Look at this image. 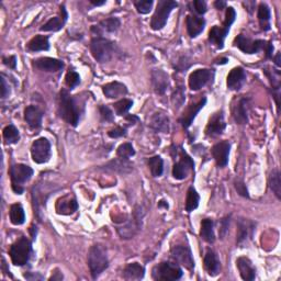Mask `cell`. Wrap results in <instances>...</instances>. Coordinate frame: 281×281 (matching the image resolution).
Here are the masks:
<instances>
[{
  "instance_id": "6da1fadb",
  "label": "cell",
  "mask_w": 281,
  "mask_h": 281,
  "mask_svg": "<svg viewBox=\"0 0 281 281\" xmlns=\"http://www.w3.org/2000/svg\"><path fill=\"white\" fill-rule=\"evenodd\" d=\"M59 114L63 120L73 126H77L80 116H82V110L80 107L73 96L66 89H62L60 94V106H59Z\"/></svg>"
},
{
  "instance_id": "7a4b0ae2",
  "label": "cell",
  "mask_w": 281,
  "mask_h": 281,
  "mask_svg": "<svg viewBox=\"0 0 281 281\" xmlns=\"http://www.w3.org/2000/svg\"><path fill=\"white\" fill-rule=\"evenodd\" d=\"M88 266L93 279H97L109 267L107 250L101 244H94L88 251Z\"/></svg>"
},
{
  "instance_id": "3957f363",
  "label": "cell",
  "mask_w": 281,
  "mask_h": 281,
  "mask_svg": "<svg viewBox=\"0 0 281 281\" xmlns=\"http://www.w3.org/2000/svg\"><path fill=\"white\" fill-rule=\"evenodd\" d=\"M90 51L94 60L99 63H106L116 53V44L103 36L94 37L90 42Z\"/></svg>"
},
{
  "instance_id": "277c9868",
  "label": "cell",
  "mask_w": 281,
  "mask_h": 281,
  "mask_svg": "<svg viewBox=\"0 0 281 281\" xmlns=\"http://www.w3.org/2000/svg\"><path fill=\"white\" fill-rule=\"evenodd\" d=\"M9 255L14 266H25L32 255V244L26 236H22L11 245Z\"/></svg>"
},
{
  "instance_id": "5b68a950",
  "label": "cell",
  "mask_w": 281,
  "mask_h": 281,
  "mask_svg": "<svg viewBox=\"0 0 281 281\" xmlns=\"http://www.w3.org/2000/svg\"><path fill=\"white\" fill-rule=\"evenodd\" d=\"M33 169L30 166L25 164H14L10 167L9 170V175H10L11 179V186L12 190L17 194H22L25 191L23 185L31 179L33 176Z\"/></svg>"
},
{
  "instance_id": "8992f818",
  "label": "cell",
  "mask_w": 281,
  "mask_h": 281,
  "mask_svg": "<svg viewBox=\"0 0 281 281\" xmlns=\"http://www.w3.org/2000/svg\"><path fill=\"white\" fill-rule=\"evenodd\" d=\"M178 3L173 0H159L151 21V28L155 31L161 30L167 23L170 12L177 8Z\"/></svg>"
},
{
  "instance_id": "52a82bcc",
  "label": "cell",
  "mask_w": 281,
  "mask_h": 281,
  "mask_svg": "<svg viewBox=\"0 0 281 281\" xmlns=\"http://www.w3.org/2000/svg\"><path fill=\"white\" fill-rule=\"evenodd\" d=\"M143 217H144V212H143L141 207H137L133 212V216L125 222H123L121 225L118 226L117 231L119 235L121 236V239H132L139 233L142 227Z\"/></svg>"
},
{
  "instance_id": "ba28073f",
  "label": "cell",
  "mask_w": 281,
  "mask_h": 281,
  "mask_svg": "<svg viewBox=\"0 0 281 281\" xmlns=\"http://www.w3.org/2000/svg\"><path fill=\"white\" fill-rule=\"evenodd\" d=\"M183 269L179 267L178 264L170 263V261H163L153 268L154 280H163V281H174L179 280L183 277Z\"/></svg>"
},
{
  "instance_id": "9c48e42d",
  "label": "cell",
  "mask_w": 281,
  "mask_h": 281,
  "mask_svg": "<svg viewBox=\"0 0 281 281\" xmlns=\"http://www.w3.org/2000/svg\"><path fill=\"white\" fill-rule=\"evenodd\" d=\"M32 159L36 164L47 163L51 158V143L45 137H40L32 143Z\"/></svg>"
},
{
  "instance_id": "30bf717a",
  "label": "cell",
  "mask_w": 281,
  "mask_h": 281,
  "mask_svg": "<svg viewBox=\"0 0 281 281\" xmlns=\"http://www.w3.org/2000/svg\"><path fill=\"white\" fill-rule=\"evenodd\" d=\"M267 43L263 40H251L243 34L237 35L234 40V46L244 52L245 54H256L260 51H265Z\"/></svg>"
},
{
  "instance_id": "8fae6325",
  "label": "cell",
  "mask_w": 281,
  "mask_h": 281,
  "mask_svg": "<svg viewBox=\"0 0 281 281\" xmlns=\"http://www.w3.org/2000/svg\"><path fill=\"white\" fill-rule=\"evenodd\" d=\"M179 160L175 163L173 168V176L175 179L183 180L187 178L190 170H192L194 167V163L191 157H190L185 151H180Z\"/></svg>"
},
{
  "instance_id": "7c38bea8",
  "label": "cell",
  "mask_w": 281,
  "mask_h": 281,
  "mask_svg": "<svg viewBox=\"0 0 281 281\" xmlns=\"http://www.w3.org/2000/svg\"><path fill=\"white\" fill-rule=\"evenodd\" d=\"M171 256L178 264L183 265L189 270L194 268V259L191 254V250L188 246L185 245H175L171 249Z\"/></svg>"
},
{
  "instance_id": "4fadbf2b",
  "label": "cell",
  "mask_w": 281,
  "mask_h": 281,
  "mask_svg": "<svg viewBox=\"0 0 281 281\" xmlns=\"http://www.w3.org/2000/svg\"><path fill=\"white\" fill-rule=\"evenodd\" d=\"M214 77V71L211 69H197L189 76V87L191 90H199L210 83Z\"/></svg>"
},
{
  "instance_id": "5bb4252c",
  "label": "cell",
  "mask_w": 281,
  "mask_h": 281,
  "mask_svg": "<svg viewBox=\"0 0 281 281\" xmlns=\"http://www.w3.org/2000/svg\"><path fill=\"white\" fill-rule=\"evenodd\" d=\"M255 232V223L249 219H239L237 221V239L239 245H244L245 243L251 240Z\"/></svg>"
},
{
  "instance_id": "9a60e30c",
  "label": "cell",
  "mask_w": 281,
  "mask_h": 281,
  "mask_svg": "<svg viewBox=\"0 0 281 281\" xmlns=\"http://www.w3.org/2000/svg\"><path fill=\"white\" fill-rule=\"evenodd\" d=\"M230 151H231V144L228 141L219 142L212 147L211 153L213 158L216 159L219 167H225L227 165Z\"/></svg>"
},
{
  "instance_id": "2e32d148",
  "label": "cell",
  "mask_w": 281,
  "mask_h": 281,
  "mask_svg": "<svg viewBox=\"0 0 281 281\" xmlns=\"http://www.w3.org/2000/svg\"><path fill=\"white\" fill-rule=\"evenodd\" d=\"M33 67L49 73H56L64 68V62L52 59V57H40L32 62Z\"/></svg>"
},
{
  "instance_id": "e0dca14e",
  "label": "cell",
  "mask_w": 281,
  "mask_h": 281,
  "mask_svg": "<svg viewBox=\"0 0 281 281\" xmlns=\"http://www.w3.org/2000/svg\"><path fill=\"white\" fill-rule=\"evenodd\" d=\"M226 123L224 121V117H223V112H217L209 120V123L206 127V134L208 136L216 137L221 135L223 131L225 130Z\"/></svg>"
},
{
  "instance_id": "ac0fdd59",
  "label": "cell",
  "mask_w": 281,
  "mask_h": 281,
  "mask_svg": "<svg viewBox=\"0 0 281 281\" xmlns=\"http://www.w3.org/2000/svg\"><path fill=\"white\" fill-rule=\"evenodd\" d=\"M206 103H207V98L203 97L200 99L197 103L190 104V106L186 109V111L183 113L182 118L179 119V122L182 123V125L185 128H188L190 125H192L194 118L197 117L199 111L201 110V109H203L204 106H206Z\"/></svg>"
},
{
  "instance_id": "d6986e66",
  "label": "cell",
  "mask_w": 281,
  "mask_h": 281,
  "mask_svg": "<svg viewBox=\"0 0 281 281\" xmlns=\"http://www.w3.org/2000/svg\"><path fill=\"white\" fill-rule=\"evenodd\" d=\"M152 85L157 94H164L169 87V77L163 69H153L151 74Z\"/></svg>"
},
{
  "instance_id": "ffe728a7",
  "label": "cell",
  "mask_w": 281,
  "mask_h": 281,
  "mask_svg": "<svg viewBox=\"0 0 281 281\" xmlns=\"http://www.w3.org/2000/svg\"><path fill=\"white\" fill-rule=\"evenodd\" d=\"M249 111H250V99L241 98L233 107V118L239 125H246L249 122Z\"/></svg>"
},
{
  "instance_id": "44dd1931",
  "label": "cell",
  "mask_w": 281,
  "mask_h": 281,
  "mask_svg": "<svg viewBox=\"0 0 281 281\" xmlns=\"http://www.w3.org/2000/svg\"><path fill=\"white\" fill-rule=\"evenodd\" d=\"M121 27L120 19L117 17H110L104 20L100 21L97 26L92 28V31L96 33L98 36H101L103 33H114L117 32Z\"/></svg>"
},
{
  "instance_id": "7402d4cb",
  "label": "cell",
  "mask_w": 281,
  "mask_h": 281,
  "mask_svg": "<svg viewBox=\"0 0 281 281\" xmlns=\"http://www.w3.org/2000/svg\"><path fill=\"white\" fill-rule=\"evenodd\" d=\"M246 82V71L243 67L233 68L227 75L226 85L230 90H240Z\"/></svg>"
},
{
  "instance_id": "603a6c76",
  "label": "cell",
  "mask_w": 281,
  "mask_h": 281,
  "mask_svg": "<svg viewBox=\"0 0 281 281\" xmlns=\"http://www.w3.org/2000/svg\"><path fill=\"white\" fill-rule=\"evenodd\" d=\"M236 267L243 280L251 281L256 278V269L253 263L247 257H240L236 260Z\"/></svg>"
},
{
  "instance_id": "cb8c5ba5",
  "label": "cell",
  "mask_w": 281,
  "mask_h": 281,
  "mask_svg": "<svg viewBox=\"0 0 281 281\" xmlns=\"http://www.w3.org/2000/svg\"><path fill=\"white\" fill-rule=\"evenodd\" d=\"M150 127L155 132L168 133L169 132V119L163 112H156L150 119Z\"/></svg>"
},
{
  "instance_id": "d4e9b609",
  "label": "cell",
  "mask_w": 281,
  "mask_h": 281,
  "mask_svg": "<svg viewBox=\"0 0 281 281\" xmlns=\"http://www.w3.org/2000/svg\"><path fill=\"white\" fill-rule=\"evenodd\" d=\"M78 209V203L76 201L74 197L65 196L61 198L56 203V211L59 214H63V216H69L73 214Z\"/></svg>"
},
{
  "instance_id": "484cf974",
  "label": "cell",
  "mask_w": 281,
  "mask_h": 281,
  "mask_svg": "<svg viewBox=\"0 0 281 281\" xmlns=\"http://www.w3.org/2000/svg\"><path fill=\"white\" fill-rule=\"evenodd\" d=\"M186 25H187V31L190 37H197L203 32L204 27H206V20L198 16H188Z\"/></svg>"
},
{
  "instance_id": "4316f807",
  "label": "cell",
  "mask_w": 281,
  "mask_h": 281,
  "mask_svg": "<svg viewBox=\"0 0 281 281\" xmlns=\"http://www.w3.org/2000/svg\"><path fill=\"white\" fill-rule=\"evenodd\" d=\"M25 119L31 128H39L42 125L43 112L35 106H29L25 110Z\"/></svg>"
},
{
  "instance_id": "83f0119b",
  "label": "cell",
  "mask_w": 281,
  "mask_h": 281,
  "mask_svg": "<svg viewBox=\"0 0 281 281\" xmlns=\"http://www.w3.org/2000/svg\"><path fill=\"white\" fill-rule=\"evenodd\" d=\"M204 268L208 271V274L214 277V276L219 275L221 270V263L220 260H219L217 254L214 253L213 250H209L207 251L206 256H204Z\"/></svg>"
},
{
  "instance_id": "f1b7e54d",
  "label": "cell",
  "mask_w": 281,
  "mask_h": 281,
  "mask_svg": "<svg viewBox=\"0 0 281 281\" xmlns=\"http://www.w3.org/2000/svg\"><path fill=\"white\" fill-rule=\"evenodd\" d=\"M103 94H106V97L110 99H117L125 96L127 94V88L125 85H123L121 83L113 82L110 84L104 85L102 87Z\"/></svg>"
},
{
  "instance_id": "f546056e",
  "label": "cell",
  "mask_w": 281,
  "mask_h": 281,
  "mask_svg": "<svg viewBox=\"0 0 281 281\" xmlns=\"http://www.w3.org/2000/svg\"><path fill=\"white\" fill-rule=\"evenodd\" d=\"M145 275V268L139 263L128 264L123 270V278L125 280H141Z\"/></svg>"
},
{
  "instance_id": "4dcf8cb0",
  "label": "cell",
  "mask_w": 281,
  "mask_h": 281,
  "mask_svg": "<svg viewBox=\"0 0 281 281\" xmlns=\"http://www.w3.org/2000/svg\"><path fill=\"white\" fill-rule=\"evenodd\" d=\"M27 49L30 52H41L50 50L49 36L46 35H35L27 44Z\"/></svg>"
},
{
  "instance_id": "1f68e13d",
  "label": "cell",
  "mask_w": 281,
  "mask_h": 281,
  "mask_svg": "<svg viewBox=\"0 0 281 281\" xmlns=\"http://www.w3.org/2000/svg\"><path fill=\"white\" fill-rule=\"evenodd\" d=\"M227 34L228 33L223 30V28L214 26L210 30V32H209V42L221 50L223 49V46H224V41Z\"/></svg>"
},
{
  "instance_id": "d6a6232c",
  "label": "cell",
  "mask_w": 281,
  "mask_h": 281,
  "mask_svg": "<svg viewBox=\"0 0 281 281\" xmlns=\"http://www.w3.org/2000/svg\"><path fill=\"white\" fill-rule=\"evenodd\" d=\"M213 225L214 223L211 219H204L201 222V230H200V236H201V239L207 243H210V244H212V243L216 241Z\"/></svg>"
},
{
  "instance_id": "836d02e7",
  "label": "cell",
  "mask_w": 281,
  "mask_h": 281,
  "mask_svg": "<svg viewBox=\"0 0 281 281\" xmlns=\"http://www.w3.org/2000/svg\"><path fill=\"white\" fill-rule=\"evenodd\" d=\"M9 217L13 225H22L26 221V213L20 203H14L10 207Z\"/></svg>"
},
{
  "instance_id": "e575fe53",
  "label": "cell",
  "mask_w": 281,
  "mask_h": 281,
  "mask_svg": "<svg viewBox=\"0 0 281 281\" xmlns=\"http://www.w3.org/2000/svg\"><path fill=\"white\" fill-rule=\"evenodd\" d=\"M258 20L260 23L261 30H270V9L267 4L261 2L258 7Z\"/></svg>"
},
{
  "instance_id": "d590c367",
  "label": "cell",
  "mask_w": 281,
  "mask_h": 281,
  "mask_svg": "<svg viewBox=\"0 0 281 281\" xmlns=\"http://www.w3.org/2000/svg\"><path fill=\"white\" fill-rule=\"evenodd\" d=\"M66 20H67V19H65L62 16L52 18L45 23V25H43L41 27V31H44V32H57V31H60V30H62V29H63Z\"/></svg>"
},
{
  "instance_id": "8d00e7d4",
  "label": "cell",
  "mask_w": 281,
  "mask_h": 281,
  "mask_svg": "<svg viewBox=\"0 0 281 281\" xmlns=\"http://www.w3.org/2000/svg\"><path fill=\"white\" fill-rule=\"evenodd\" d=\"M200 197L197 192V190L193 187H190L187 192V199H186V211L188 213L196 210L199 206Z\"/></svg>"
},
{
  "instance_id": "74e56055",
  "label": "cell",
  "mask_w": 281,
  "mask_h": 281,
  "mask_svg": "<svg viewBox=\"0 0 281 281\" xmlns=\"http://www.w3.org/2000/svg\"><path fill=\"white\" fill-rule=\"evenodd\" d=\"M3 139L6 144H17L20 140V133L13 125H9L3 128Z\"/></svg>"
},
{
  "instance_id": "f35d334b",
  "label": "cell",
  "mask_w": 281,
  "mask_h": 281,
  "mask_svg": "<svg viewBox=\"0 0 281 281\" xmlns=\"http://www.w3.org/2000/svg\"><path fill=\"white\" fill-rule=\"evenodd\" d=\"M149 167L153 177H160L164 173V161L160 156H154L149 159Z\"/></svg>"
},
{
  "instance_id": "ab89813d",
  "label": "cell",
  "mask_w": 281,
  "mask_h": 281,
  "mask_svg": "<svg viewBox=\"0 0 281 281\" xmlns=\"http://www.w3.org/2000/svg\"><path fill=\"white\" fill-rule=\"evenodd\" d=\"M269 187L278 199L281 198V179L278 169H274L269 176Z\"/></svg>"
},
{
  "instance_id": "60d3db41",
  "label": "cell",
  "mask_w": 281,
  "mask_h": 281,
  "mask_svg": "<svg viewBox=\"0 0 281 281\" xmlns=\"http://www.w3.org/2000/svg\"><path fill=\"white\" fill-rule=\"evenodd\" d=\"M185 96H186L185 89L183 86H178V87L174 90L173 94H171V102H173V106L176 110L185 103V99H186Z\"/></svg>"
},
{
  "instance_id": "b9f144b4",
  "label": "cell",
  "mask_w": 281,
  "mask_h": 281,
  "mask_svg": "<svg viewBox=\"0 0 281 281\" xmlns=\"http://www.w3.org/2000/svg\"><path fill=\"white\" fill-rule=\"evenodd\" d=\"M132 106H133V101L131 99L123 98L114 103L113 108H114V110H116L118 116H125V114L127 113V111L132 108Z\"/></svg>"
},
{
  "instance_id": "7bdbcfd3",
  "label": "cell",
  "mask_w": 281,
  "mask_h": 281,
  "mask_svg": "<svg viewBox=\"0 0 281 281\" xmlns=\"http://www.w3.org/2000/svg\"><path fill=\"white\" fill-rule=\"evenodd\" d=\"M107 167L112 170L120 171V173H127V171H130L132 169V165L130 163H127V159L120 158L117 160H112Z\"/></svg>"
},
{
  "instance_id": "ee69618b",
  "label": "cell",
  "mask_w": 281,
  "mask_h": 281,
  "mask_svg": "<svg viewBox=\"0 0 281 281\" xmlns=\"http://www.w3.org/2000/svg\"><path fill=\"white\" fill-rule=\"evenodd\" d=\"M117 155H118L119 158L128 159V158H130V157L135 155L134 147H133L132 144H130V143H125V144H121L120 146L118 147Z\"/></svg>"
},
{
  "instance_id": "f6af8a7d",
  "label": "cell",
  "mask_w": 281,
  "mask_h": 281,
  "mask_svg": "<svg viewBox=\"0 0 281 281\" xmlns=\"http://www.w3.org/2000/svg\"><path fill=\"white\" fill-rule=\"evenodd\" d=\"M236 18V12L234 10L233 7H228L226 8V13H225V20L224 23H223V30H224L226 33L230 32L231 26L234 23Z\"/></svg>"
},
{
  "instance_id": "bcb514c9",
  "label": "cell",
  "mask_w": 281,
  "mask_h": 281,
  "mask_svg": "<svg viewBox=\"0 0 281 281\" xmlns=\"http://www.w3.org/2000/svg\"><path fill=\"white\" fill-rule=\"evenodd\" d=\"M154 1L153 0H140V1H135L134 6L136 10L141 14H147L153 8Z\"/></svg>"
},
{
  "instance_id": "7dc6e473",
  "label": "cell",
  "mask_w": 281,
  "mask_h": 281,
  "mask_svg": "<svg viewBox=\"0 0 281 281\" xmlns=\"http://www.w3.org/2000/svg\"><path fill=\"white\" fill-rule=\"evenodd\" d=\"M65 82L69 89H74L80 84V76L78 73H76L75 70H69L68 73L66 74Z\"/></svg>"
},
{
  "instance_id": "c3c4849f",
  "label": "cell",
  "mask_w": 281,
  "mask_h": 281,
  "mask_svg": "<svg viewBox=\"0 0 281 281\" xmlns=\"http://www.w3.org/2000/svg\"><path fill=\"white\" fill-rule=\"evenodd\" d=\"M99 111H100V116H101L103 121L112 122L114 120L113 112L110 110V108H109V107H107V106H100L99 107Z\"/></svg>"
},
{
  "instance_id": "681fc988",
  "label": "cell",
  "mask_w": 281,
  "mask_h": 281,
  "mask_svg": "<svg viewBox=\"0 0 281 281\" xmlns=\"http://www.w3.org/2000/svg\"><path fill=\"white\" fill-rule=\"evenodd\" d=\"M234 187L236 189L237 193L240 194L242 197H245V198H249L250 194H249V190L246 188V185L243 183V180L241 179H236L234 182Z\"/></svg>"
},
{
  "instance_id": "f907efd6",
  "label": "cell",
  "mask_w": 281,
  "mask_h": 281,
  "mask_svg": "<svg viewBox=\"0 0 281 281\" xmlns=\"http://www.w3.org/2000/svg\"><path fill=\"white\" fill-rule=\"evenodd\" d=\"M230 221H231V216H227L225 218H223L220 222V236L221 239H224L228 232V227H230Z\"/></svg>"
},
{
  "instance_id": "816d5d0a",
  "label": "cell",
  "mask_w": 281,
  "mask_h": 281,
  "mask_svg": "<svg viewBox=\"0 0 281 281\" xmlns=\"http://www.w3.org/2000/svg\"><path fill=\"white\" fill-rule=\"evenodd\" d=\"M108 135L110 136L111 139H119V137L125 136V135H126V128L118 126V127H116V128H113V130L109 131V132H108Z\"/></svg>"
},
{
  "instance_id": "f5cc1de1",
  "label": "cell",
  "mask_w": 281,
  "mask_h": 281,
  "mask_svg": "<svg viewBox=\"0 0 281 281\" xmlns=\"http://www.w3.org/2000/svg\"><path fill=\"white\" fill-rule=\"evenodd\" d=\"M194 11H196L198 14H204L207 12V3L203 0H194L192 2Z\"/></svg>"
},
{
  "instance_id": "db71d44e",
  "label": "cell",
  "mask_w": 281,
  "mask_h": 281,
  "mask_svg": "<svg viewBox=\"0 0 281 281\" xmlns=\"http://www.w3.org/2000/svg\"><path fill=\"white\" fill-rule=\"evenodd\" d=\"M9 94H10V86L7 83L4 76L1 75V98L6 99L9 97Z\"/></svg>"
},
{
  "instance_id": "11a10c76",
  "label": "cell",
  "mask_w": 281,
  "mask_h": 281,
  "mask_svg": "<svg viewBox=\"0 0 281 281\" xmlns=\"http://www.w3.org/2000/svg\"><path fill=\"white\" fill-rule=\"evenodd\" d=\"M3 64L7 66V67L14 69L17 67V59L16 56H9V57H3Z\"/></svg>"
},
{
  "instance_id": "9f6ffc18",
  "label": "cell",
  "mask_w": 281,
  "mask_h": 281,
  "mask_svg": "<svg viewBox=\"0 0 281 281\" xmlns=\"http://www.w3.org/2000/svg\"><path fill=\"white\" fill-rule=\"evenodd\" d=\"M25 278L28 280H43L44 277L40 274H33V273H27L25 274Z\"/></svg>"
},
{
  "instance_id": "6f0895ef",
  "label": "cell",
  "mask_w": 281,
  "mask_h": 281,
  "mask_svg": "<svg viewBox=\"0 0 281 281\" xmlns=\"http://www.w3.org/2000/svg\"><path fill=\"white\" fill-rule=\"evenodd\" d=\"M125 121L128 125H134L135 123L139 121V118L135 116H132V114H128V116L125 118Z\"/></svg>"
},
{
  "instance_id": "680465c9",
  "label": "cell",
  "mask_w": 281,
  "mask_h": 281,
  "mask_svg": "<svg viewBox=\"0 0 281 281\" xmlns=\"http://www.w3.org/2000/svg\"><path fill=\"white\" fill-rule=\"evenodd\" d=\"M63 274L62 273H54V275H52V277L50 280H63Z\"/></svg>"
},
{
  "instance_id": "91938a15",
  "label": "cell",
  "mask_w": 281,
  "mask_h": 281,
  "mask_svg": "<svg viewBox=\"0 0 281 281\" xmlns=\"http://www.w3.org/2000/svg\"><path fill=\"white\" fill-rule=\"evenodd\" d=\"M214 6H216L218 9H223L226 6L225 1H221V0H218V1L214 2Z\"/></svg>"
},
{
  "instance_id": "94428289",
  "label": "cell",
  "mask_w": 281,
  "mask_h": 281,
  "mask_svg": "<svg viewBox=\"0 0 281 281\" xmlns=\"http://www.w3.org/2000/svg\"><path fill=\"white\" fill-rule=\"evenodd\" d=\"M161 207H164L165 209H168V203L164 201V200H161V201H159L158 203V208H161Z\"/></svg>"
},
{
  "instance_id": "6125c7cd",
  "label": "cell",
  "mask_w": 281,
  "mask_h": 281,
  "mask_svg": "<svg viewBox=\"0 0 281 281\" xmlns=\"http://www.w3.org/2000/svg\"><path fill=\"white\" fill-rule=\"evenodd\" d=\"M90 2H92V4H94V7H98V6H102V4L106 3V1H104V0H103V1H94V0H93V1H90Z\"/></svg>"
},
{
  "instance_id": "be15d7a7",
  "label": "cell",
  "mask_w": 281,
  "mask_h": 281,
  "mask_svg": "<svg viewBox=\"0 0 281 281\" xmlns=\"http://www.w3.org/2000/svg\"><path fill=\"white\" fill-rule=\"evenodd\" d=\"M275 63H276V65L278 66V67L281 65V63H280V53H278L277 55H276V57H275Z\"/></svg>"
},
{
  "instance_id": "e7e4bbea",
  "label": "cell",
  "mask_w": 281,
  "mask_h": 281,
  "mask_svg": "<svg viewBox=\"0 0 281 281\" xmlns=\"http://www.w3.org/2000/svg\"><path fill=\"white\" fill-rule=\"evenodd\" d=\"M228 62V60L227 59H222V60H219L218 62H217V64H219V65H223V64H226Z\"/></svg>"
},
{
  "instance_id": "03108f58",
  "label": "cell",
  "mask_w": 281,
  "mask_h": 281,
  "mask_svg": "<svg viewBox=\"0 0 281 281\" xmlns=\"http://www.w3.org/2000/svg\"><path fill=\"white\" fill-rule=\"evenodd\" d=\"M4 267H6V261H4V259H2V268H4ZM6 274L10 276V277L12 278V276H11V274H10V271H9V270H6Z\"/></svg>"
}]
</instances>
